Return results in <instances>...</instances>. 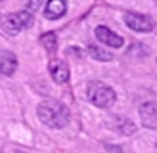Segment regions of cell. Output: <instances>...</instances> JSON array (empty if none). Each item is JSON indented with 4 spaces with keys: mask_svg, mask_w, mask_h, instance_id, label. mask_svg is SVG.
I'll return each mask as SVG.
<instances>
[{
    "mask_svg": "<svg viewBox=\"0 0 157 153\" xmlns=\"http://www.w3.org/2000/svg\"><path fill=\"white\" fill-rule=\"evenodd\" d=\"M88 54H90L93 59L102 60V62H108V60L113 59V54H111L109 51H106V50H103V48H100V46H97V45H90V46H88Z\"/></svg>",
    "mask_w": 157,
    "mask_h": 153,
    "instance_id": "obj_10",
    "label": "cell"
},
{
    "mask_svg": "<svg viewBox=\"0 0 157 153\" xmlns=\"http://www.w3.org/2000/svg\"><path fill=\"white\" fill-rule=\"evenodd\" d=\"M34 22V17L29 11H19L10 16H5L2 20V30L6 34H17L19 31L29 28Z\"/></svg>",
    "mask_w": 157,
    "mask_h": 153,
    "instance_id": "obj_3",
    "label": "cell"
},
{
    "mask_svg": "<svg viewBox=\"0 0 157 153\" xmlns=\"http://www.w3.org/2000/svg\"><path fill=\"white\" fill-rule=\"evenodd\" d=\"M17 68V59L11 51H2L0 54V71L3 76H13Z\"/></svg>",
    "mask_w": 157,
    "mask_h": 153,
    "instance_id": "obj_9",
    "label": "cell"
},
{
    "mask_svg": "<svg viewBox=\"0 0 157 153\" xmlns=\"http://www.w3.org/2000/svg\"><path fill=\"white\" fill-rule=\"evenodd\" d=\"M139 115H140L142 124L145 127L157 130V102L142 104L139 108Z\"/></svg>",
    "mask_w": 157,
    "mask_h": 153,
    "instance_id": "obj_5",
    "label": "cell"
},
{
    "mask_svg": "<svg viewBox=\"0 0 157 153\" xmlns=\"http://www.w3.org/2000/svg\"><path fill=\"white\" fill-rule=\"evenodd\" d=\"M86 98L91 104L106 108L111 107L116 102V93L111 87H108L103 82L99 81H91L86 87Z\"/></svg>",
    "mask_w": 157,
    "mask_h": 153,
    "instance_id": "obj_2",
    "label": "cell"
},
{
    "mask_svg": "<svg viewBox=\"0 0 157 153\" xmlns=\"http://www.w3.org/2000/svg\"><path fill=\"white\" fill-rule=\"evenodd\" d=\"M123 20L132 31L149 33L154 28V22L148 16H143V14H139V13H126L123 16Z\"/></svg>",
    "mask_w": 157,
    "mask_h": 153,
    "instance_id": "obj_4",
    "label": "cell"
},
{
    "mask_svg": "<svg viewBox=\"0 0 157 153\" xmlns=\"http://www.w3.org/2000/svg\"><path fill=\"white\" fill-rule=\"evenodd\" d=\"M25 2H26L28 11H29V13H34V11L39 10V6H40V3H42V0H25Z\"/></svg>",
    "mask_w": 157,
    "mask_h": 153,
    "instance_id": "obj_12",
    "label": "cell"
},
{
    "mask_svg": "<svg viewBox=\"0 0 157 153\" xmlns=\"http://www.w3.org/2000/svg\"><path fill=\"white\" fill-rule=\"evenodd\" d=\"M39 119L51 127V128H62L69 122V110L66 105L57 101H45L37 107Z\"/></svg>",
    "mask_w": 157,
    "mask_h": 153,
    "instance_id": "obj_1",
    "label": "cell"
},
{
    "mask_svg": "<svg viewBox=\"0 0 157 153\" xmlns=\"http://www.w3.org/2000/svg\"><path fill=\"white\" fill-rule=\"evenodd\" d=\"M96 37L102 43L113 46V48H120L123 45V39L120 36H117L116 33H113L111 30H108L106 26H97L96 28Z\"/></svg>",
    "mask_w": 157,
    "mask_h": 153,
    "instance_id": "obj_7",
    "label": "cell"
},
{
    "mask_svg": "<svg viewBox=\"0 0 157 153\" xmlns=\"http://www.w3.org/2000/svg\"><path fill=\"white\" fill-rule=\"evenodd\" d=\"M65 13H66V0H49L43 11L45 17L51 20L60 19L62 16H65Z\"/></svg>",
    "mask_w": 157,
    "mask_h": 153,
    "instance_id": "obj_8",
    "label": "cell"
},
{
    "mask_svg": "<svg viewBox=\"0 0 157 153\" xmlns=\"http://www.w3.org/2000/svg\"><path fill=\"white\" fill-rule=\"evenodd\" d=\"M49 68V74L51 78L57 82V84H65L69 79V68L66 65V62L60 60V59H52L48 65Z\"/></svg>",
    "mask_w": 157,
    "mask_h": 153,
    "instance_id": "obj_6",
    "label": "cell"
},
{
    "mask_svg": "<svg viewBox=\"0 0 157 153\" xmlns=\"http://www.w3.org/2000/svg\"><path fill=\"white\" fill-rule=\"evenodd\" d=\"M40 42H42V45L46 48V51L48 53H56V50H57V37H56V34L54 33H45L42 37H40Z\"/></svg>",
    "mask_w": 157,
    "mask_h": 153,
    "instance_id": "obj_11",
    "label": "cell"
}]
</instances>
